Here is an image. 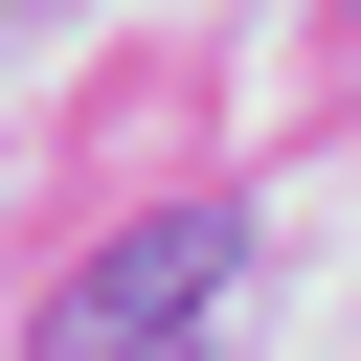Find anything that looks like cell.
<instances>
[{
  "mask_svg": "<svg viewBox=\"0 0 361 361\" xmlns=\"http://www.w3.org/2000/svg\"><path fill=\"white\" fill-rule=\"evenodd\" d=\"M226 203H158V226H113L90 271H68V316H45V361H180L203 338V293H226Z\"/></svg>",
  "mask_w": 361,
  "mask_h": 361,
  "instance_id": "6da1fadb",
  "label": "cell"
}]
</instances>
